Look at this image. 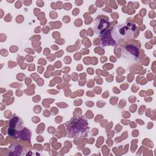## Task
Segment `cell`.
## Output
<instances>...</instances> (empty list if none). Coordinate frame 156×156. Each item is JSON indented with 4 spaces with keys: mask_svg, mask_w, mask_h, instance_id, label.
<instances>
[{
    "mask_svg": "<svg viewBox=\"0 0 156 156\" xmlns=\"http://www.w3.org/2000/svg\"><path fill=\"white\" fill-rule=\"evenodd\" d=\"M125 50L126 51V52H124V54L126 55L129 54V53L131 54L130 58H132V59L135 58H138V57L139 55V50L136 46L133 45H128L126 46Z\"/></svg>",
    "mask_w": 156,
    "mask_h": 156,
    "instance_id": "obj_5",
    "label": "cell"
},
{
    "mask_svg": "<svg viewBox=\"0 0 156 156\" xmlns=\"http://www.w3.org/2000/svg\"><path fill=\"white\" fill-rule=\"evenodd\" d=\"M10 122V126L9 129L19 132V131H22L24 129V124L23 120L18 116H13Z\"/></svg>",
    "mask_w": 156,
    "mask_h": 156,
    "instance_id": "obj_4",
    "label": "cell"
},
{
    "mask_svg": "<svg viewBox=\"0 0 156 156\" xmlns=\"http://www.w3.org/2000/svg\"><path fill=\"white\" fill-rule=\"evenodd\" d=\"M136 29V26L134 24L127 23L122 24L116 26L113 29L115 34H118V37L121 36V39L130 38Z\"/></svg>",
    "mask_w": 156,
    "mask_h": 156,
    "instance_id": "obj_2",
    "label": "cell"
},
{
    "mask_svg": "<svg viewBox=\"0 0 156 156\" xmlns=\"http://www.w3.org/2000/svg\"><path fill=\"white\" fill-rule=\"evenodd\" d=\"M66 129L70 138H80L87 136L89 127L88 122L82 116L73 118L69 121Z\"/></svg>",
    "mask_w": 156,
    "mask_h": 156,
    "instance_id": "obj_1",
    "label": "cell"
},
{
    "mask_svg": "<svg viewBox=\"0 0 156 156\" xmlns=\"http://www.w3.org/2000/svg\"><path fill=\"white\" fill-rule=\"evenodd\" d=\"M94 32L100 35L104 34L109 25L107 21L102 19H96L94 21Z\"/></svg>",
    "mask_w": 156,
    "mask_h": 156,
    "instance_id": "obj_3",
    "label": "cell"
}]
</instances>
